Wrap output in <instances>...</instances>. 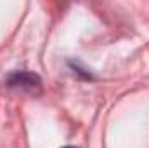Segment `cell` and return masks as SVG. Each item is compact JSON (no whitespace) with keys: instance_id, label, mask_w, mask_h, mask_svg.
<instances>
[{"instance_id":"cell-1","label":"cell","mask_w":149,"mask_h":148,"mask_svg":"<svg viewBox=\"0 0 149 148\" xmlns=\"http://www.w3.org/2000/svg\"><path fill=\"white\" fill-rule=\"evenodd\" d=\"M64 148H74V147H64Z\"/></svg>"}]
</instances>
